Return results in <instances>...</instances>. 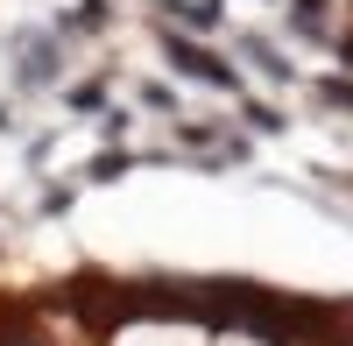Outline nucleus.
<instances>
[{
	"instance_id": "obj_1",
	"label": "nucleus",
	"mask_w": 353,
	"mask_h": 346,
	"mask_svg": "<svg viewBox=\"0 0 353 346\" xmlns=\"http://www.w3.org/2000/svg\"><path fill=\"white\" fill-rule=\"evenodd\" d=\"M113 346H205V332L184 318H141L128 332H113Z\"/></svg>"
},
{
	"instance_id": "obj_2",
	"label": "nucleus",
	"mask_w": 353,
	"mask_h": 346,
	"mask_svg": "<svg viewBox=\"0 0 353 346\" xmlns=\"http://www.w3.org/2000/svg\"><path fill=\"white\" fill-rule=\"evenodd\" d=\"M170 57H176V71H184V78H205V85H219V92H233V71L219 64L212 50H198V43H184V36H170Z\"/></svg>"
}]
</instances>
